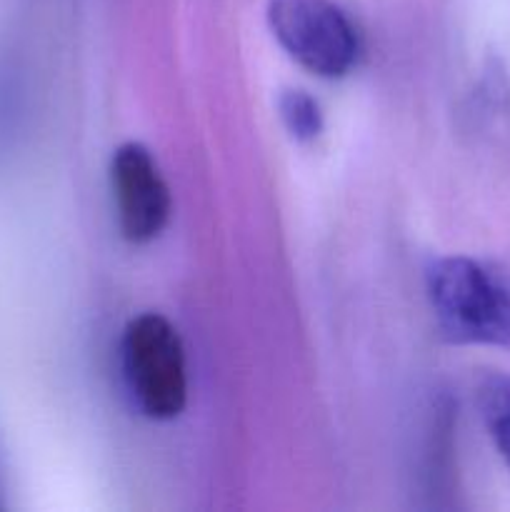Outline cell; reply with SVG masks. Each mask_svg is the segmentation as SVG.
<instances>
[{
	"mask_svg": "<svg viewBox=\"0 0 510 512\" xmlns=\"http://www.w3.org/2000/svg\"><path fill=\"white\" fill-rule=\"evenodd\" d=\"M275 38L305 70L340 78L358 58V33L333 0H268Z\"/></svg>",
	"mask_w": 510,
	"mask_h": 512,
	"instance_id": "cell-3",
	"label": "cell"
},
{
	"mask_svg": "<svg viewBox=\"0 0 510 512\" xmlns=\"http://www.w3.org/2000/svg\"><path fill=\"white\" fill-rule=\"evenodd\" d=\"M118 225L130 243H150L163 233L170 218V190L158 163L140 143L115 150L110 165Z\"/></svg>",
	"mask_w": 510,
	"mask_h": 512,
	"instance_id": "cell-4",
	"label": "cell"
},
{
	"mask_svg": "<svg viewBox=\"0 0 510 512\" xmlns=\"http://www.w3.org/2000/svg\"><path fill=\"white\" fill-rule=\"evenodd\" d=\"M280 115L298 140L315 138L323 128V115H320L318 103L305 90H288L280 98Z\"/></svg>",
	"mask_w": 510,
	"mask_h": 512,
	"instance_id": "cell-6",
	"label": "cell"
},
{
	"mask_svg": "<svg viewBox=\"0 0 510 512\" xmlns=\"http://www.w3.org/2000/svg\"><path fill=\"white\" fill-rule=\"evenodd\" d=\"M123 373L148 418L173 420L188 403V368L178 330L158 313L133 318L123 335Z\"/></svg>",
	"mask_w": 510,
	"mask_h": 512,
	"instance_id": "cell-2",
	"label": "cell"
},
{
	"mask_svg": "<svg viewBox=\"0 0 510 512\" xmlns=\"http://www.w3.org/2000/svg\"><path fill=\"white\" fill-rule=\"evenodd\" d=\"M428 298L453 343L510 348V268L483 260L440 258L428 270Z\"/></svg>",
	"mask_w": 510,
	"mask_h": 512,
	"instance_id": "cell-1",
	"label": "cell"
},
{
	"mask_svg": "<svg viewBox=\"0 0 510 512\" xmlns=\"http://www.w3.org/2000/svg\"><path fill=\"white\" fill-rule=\"evenodd\" d=\"M478 410L500 458L510 468V375L490 373L480 380Z\"/></svg>",
	"mask_w": 510,
	"mask_h": 512,
	"instance_id": "cell-5",
	"label": "cell"
}]
</instances>
